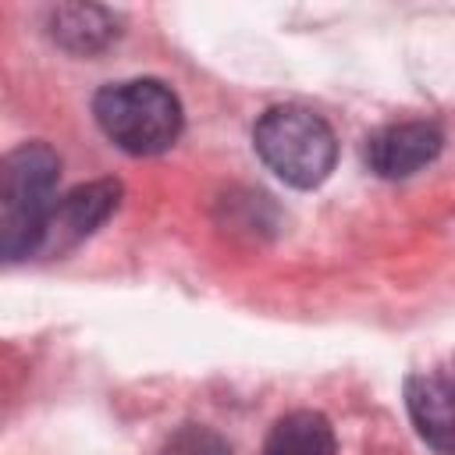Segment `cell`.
Segmentation results:
<instances>
[{
  "label": "cell",
  "instance_id": "obj_1",
  "mask_svg": "<svg viewBox=\"0 0 455 455\" xmlns=\"http://www.w3.org/2000/svg\"><path fill=\"white\" fill-rule=\"evenodd\" d=\"M60 156L46 142H21L0 164V252L7 263L43 249L50 213L57 206Z\"/></svg>",
  "mask_w": 455,
  "mask_h": 455
},
{
  "label": "cell",
  "instance_id": "obj_2",
  "mask_svg": "<svg viewBox=\"0 0 455 455\" xmlns=\"http://www.w3.org/2000/svg\"><path fill=\"white\" fill-rule=\"evenodd\" d=\"M92 117L100 132L132 156L167 153L185 128L181 100L160 78H124L103 85L92 96Z\"/></svg>",
  "mask_w": 455,
  "mask_h": 455
},
{
  "label": "cell",
  "instance_id": "obj_3",
  "mask_svg": "<svg viewBox=\"0 0 455 455\" xmlns=\"http://www.w3.org/2000/svg\"><path fill=\"white\" fill-rule=\"evenodd\" d=\"M256 156L291 188H316L338 164L334 128L309 107L277 103L252 128Z\"/></svg>",
  "mask_w": 455,
  "mask_h": 455
},
{
  "label": "cell",
  "instance_id": "obj_4",
  "mask_svg": "<svg viewBox=\"0 0 455 455\" xmlns=\"http://www.w3.org/2000/svg\"><path fill=\"white\" fill-rule=\"evenodd\" d=\"M405 409L427 448L455 455V355L405 377Z\"/></svg>",
  "mask_w": 455,
  "mask_h": 455
},
{
  "label": "cell",
  "instance_id": "obj_5",
  "mask_svg": "<svg viewBox=\"0 0 455 455\" xmlns=\"http://www.w3.org/2000/svg\"><path fill=\"white\" fill-rule=\"evenodd\" d=\"M121 192L124 188L114 178H96V181H85V185H75L71 192H64L50 213L39 252L60 256V252L75 249L78 242H85L121 206Z\"/></svg>",
  "mask_w": 455,
  "mask_h": 455
},
{
  "label": "cell",
  "instance_id": "obj_6",
  "mask_svg": "<svg viewBox=\"0 0 455 455\" xmlns=\"http://www.w3.org/2000/svg\"><path fill=\"white\" fill-rule=\"evenodd\" d=\"M441 146H444V135L434 121H395V124L377 128L366 139L363 156L377 178L398 181V178H412L416 171L434 164Z\"/></svg>",
  "mask_w": 455,
  "mask_h": 455
},
{
  "label": "cell",
  "instance_id": "obj_7",
  "mask_svg": "<svg viewBox=\"0 0 455 455\" xmlns=\"http://www.w3.org/2000/svg\"><path fill=\"white\" fill-rule=\"evenodd\" d=\"M50 36L68 50V53H100L121 36V18L110 7L96 4H68L50 14Z\"/></svg>",
  "mask_w": 455,
  "mask_h": 455
},
{
  "label": "cell",
  "instance_id": "obj_8",
  "mask_svg": "<svg viewBox=\"0 0 455 455\" xmlns=\"http://www.w3.org/2000/svg\"><path fill=\"white\" fill-rule=\"evenodd\" d=\"M263 455H338L334 427L316 409H291L274 419Z\"/></svg>",
  "mask_w": 455,
  "mask_h": 455
},
{
  "label": "cell",
  "instance_id": "obj_9",
  "mask_svg": "<svg viewBox=\"0 0 455 455\" xmlns=\"http://www.w3.org/2000/svg\"><path fill=\"white\" fill-rule=\"evenodd\" d=\"M156 455H235V451H231L228 437L217 434L213 427H206V423H181V427H174L164 437Z\"/></svg>",
  "mask_w": 455,
  "mask_h": 455
}]
</instances>
